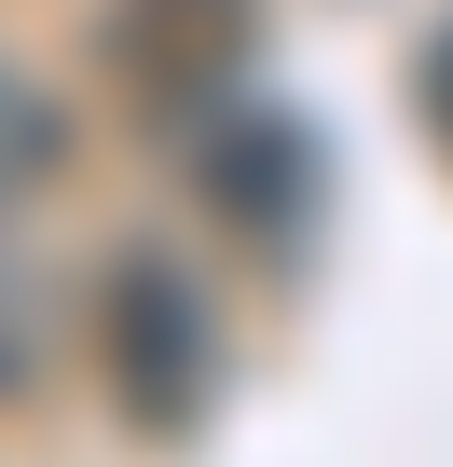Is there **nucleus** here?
<instances>
[{"mask_svg": "<svg viewBox=\"0 0 453 467\" xmlns=\"http://www.w3.org/2000/svg\"><path fill=\"white\" fill-rule=\"evenodd\" d=\"M97 385L138 440H192L220 412V289L151 234L97 275Z\"/></svg>", "mask_w": 453, "mask_h": 467, "instance_id": "1", "label": "nucleus"}, {"mask_svg": "<svg viewBox=\"0 0 453 467\" xmlns=\"http://www.w3.org/2000/svg\"><path fill=\"white\" fill-rule=\"evenodd\" d=\"M97 69L138 124L192 138L248 97L262 69V0H97Z\"/></svg>", "mask_w": 453, "mask_h": 467, "instance_id": "2", "label": "nucleus"}, {"mask_svg": "<svg viewBox=\"0 0 453 467\" xmlns=\"http://www.w3.org/2000/svg\"><path fill=\"white\" fill-rule=\"evenodd\" d=\"M56 371V303H42V275L0 248V399H28Z\"/></svg>", "mask_w": 453, "mask_h": 467, "instance_id": "5", "label": "nucleus"}, {"mask_svg": "<svg viewBox=\"0 0 453 467\" xmlns=\"http://www.w3.org/2000/svg\"><path fill=\"white\" fill-rule=\"evenodd\" d=\"M56 165H69V97H56L42 69L0 56V206H28Z\"/></svg>", "mask_w": 453, "mask_h": 467, "instance_id": "4", "label": "nucleus"}, {"mask_svg": "<svg viewBox=\"0 0 453 467\" xmlns=\"http://www.w3.org/2000/svg\"><path fill=\"white\" fill-rule=\"evenodd\" d=\"M412 110H426V151L453 165V15L426 28V56H412Z\"/></svg>", "mask_w": 453, "mask_h": 467, "instance_id": "6", "label": "nucleus"}, {"mask_svg": "<svg viewBox=\"0 0 453 467\" xmlns=\"http://www.w3.org/2000/svg\"><path fill=\"white\" fill-rule=\"evenodd\" d=\"M206 206L234 220V234H262V248H289L303 234V206H316V165H303V138H289V110H220V138H206Z\"/></svg>", "mask_w": 453, "mask_h": 467, "instance_id": "3", "label": "nucleus"}]
</instances>
